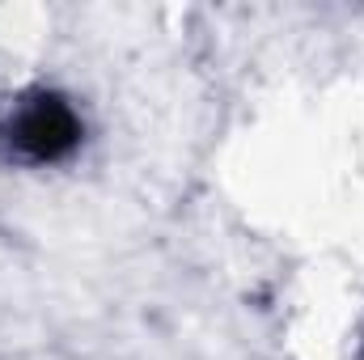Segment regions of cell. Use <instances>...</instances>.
<instances>
[{"label":"cell","mask_w":364,"mask_h":360,"mask_svg":"<svg viewBox=\"0 0 364 360\" xmlns=\"http://www.w3.org/2000/svg\"><path fill=\"white\" fill-rule=\"evenodd\" d=\"M9 144L26 162H60L81 144V119L60 93H34L9 119Z\"/></svg>","instance_id":"6da1fadb"}]
</instances>
